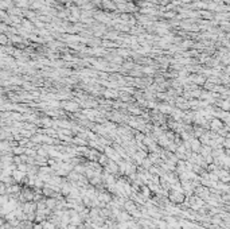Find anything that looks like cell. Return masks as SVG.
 <instances>
[{
	"label": "cell",
	"instance_id": "obj_1",
	"mask_svg": "<svg viewBox=\"0 0 230 229\" xmlns=\"http://www.w3.org/2000/svg\"><path fill=\"white\" fill-rule=\"evenodd\" d=\"M24 174L20 173V171H15L14 173V178H16V181H20V178H23Z\"/></svg>",
	"mask_w": 230,
	"mask_h": 229
}]
</instances>
